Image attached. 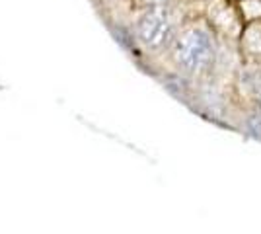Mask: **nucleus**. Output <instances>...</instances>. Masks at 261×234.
Segmentation results:
<instances>
[{"label": "nucleus", "mask_w": 261, "mask_h": 234, "mask_svg": "<svg viewBox=\"0 0 261 234\" xmlns=\"http://www.w3.org/2000/svg\"><path fill=\"white\" fill-rule=\"evenodd\" d=\"M215 45L208 32L201 28H193L185 32L175 43V61L187 72H203L213 63Z\"/></svg>", "instance_id": "obj_1"}, {"label": "nucleus", "mask_w": 261, "mask_h": 234, "mask_svg": "<svg viewBox=\"0 0 261 234\" xmlns=\"http://www.w3.org/2000/svg\"><path fill=\"white\" fill-rule=\"evenodd\" d=\"M174 20L166 6H150L137 23V35L148 49H162L174 37Z\"/></svg>", "instance_id": "obj_2"}, {"label": "nucleus", "mask_w": 261, "mask_h": 234, "mask_svg": "<svg viewBox=\"0 0 261 234\" xmlns=\"http://www.w3.org/2000/svg\"><path fill=\"white\" fill-rule=\"evenodd\" d=\"M259 101H261V92H259Z\"/></svg>", "instance_id": "obj_3"}]
</instances>
